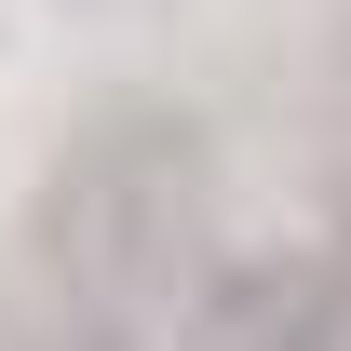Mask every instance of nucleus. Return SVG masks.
Listing matches in <instances>:
<instances>
[{
    "label": "nucleus",
    "instance_id": "obj_1",
    "mask_svg": "<svg viewBox=\"0 0 351 351\" xmlns=\"http://www.w3.org/2000/svg\"><path fill=\"white\" fill-rule=\"evenodd\" d=\"M27 270L54 284V324H95V338H149L176 298H217V149L189 108H95L68 149H54L41 203H27Z\"/></svg>",
    "mask_w": 351,
    "mask_h": 351
},
{
    "label": "nucleus",
    "instance_id": "obj_2",
    "mask_svg": "<svg viewBox=\"0 0 351 351\" xmlns=\"http://www.w3.org/2000/svg\"><path fill=\"white\" fill-rule=\"evenodd\" d=\"M189 351H351V298L324 243L311 257H230L217 298L189 311Z\"/></svg>",
    "mask_w": 351,
    "mask_h": 351
},
{
    "label": "nucleus",
    "instance_id": "obj_3",
    "mask_svg": "<svg viewBox=\"0 0 351 351\" xmlns=\"http://www.w3.org/2000/svg\"><path fill=\"white\" fill-rule=\"evenodd\" d=\"M324 270H338V298H351V217H338V230H324Z\"/></svg>",
    "mask_w": 351,
    "mask_h": 351
},
{
    "label": "nucleus",
    "instance_id": "obj_4",
    "mask_svg": "<svg viewBox=\"0 0 351 351\" xmlns=\"http://www.w3.org/2000/svg\"><path fill=\"white\" fill-rule=\"evenodd\" d=\"M54 351H135V338H95V324H54Z\"/></svg>",
    "mask_w": 351,
    "mask_h": 351
}]
</instances>
